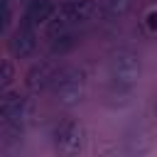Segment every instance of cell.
<instances>
[{"instance_id": "cell-10", "label": "cell", "mask_w": 157, "mask_h": 157, "mask_svg": "<svg viewBox=\"0 0 157 157\" xmlns=\"http://www.w3.org/2000/svg\"><path fill=\"white\" fill-rule=\"evenodd\" d=\"M49 39H52L49 42L52 56H64L81 44V32L78 29H64V32H56L54 37H49Z\"/></svg>"}, {"instance_id": "cell-13", "label": "cell", "mask_w": 157, "mask_h": 157, "mask_svg": "<svg viewBox=\"0 0 157 157\" xmlns=\"http://www.w3.org/2000/svg\"><path fill=\"white\" fill-rule=\"evenodd\" d=\"M10 25H12V7L7 0H0V37L10 29Z\"/></svg>"}, {"instance_id": "cell-14", "label": "cell", "mask_w": 157, "mask_h": 157, "mask_svg": "<svg viewBox=\"0 0 157 157\" xmlns=\"http://www.w3.org/2000/svg\"><path fill=\"white\" fill-rule=\"evenodd\" d=\"M142 27H145L152 37L157 34V7H152V10L145 12V17H142Z\"/></svg>"}, {"instance_id": "cell-1", "label": "cell", "mask_w": 157, "mask_h": 157, "mask_svg": "<svg viewBox=\"0 0 157 157\" xmlns=\"http://www.w3.org/2000/svg\"><path fill=\"white\" fill-rule=\"evenodd\" d=\"M142 76V59L132 47H118L108 56V105H128L132 101V91Z\"/></svg>"}, {"instance_id": "cell-16", "label": "cell", "mask_w": 157, "mask_h": 157, "mask_svg": "<svg viewBox=\"0 0 157 157\" xmlns=\"http://www.w3.org/2000/svg\"><path fill=\"white\" fill-rule=\"evenodd\" d=\"M25 2H32V0H25Z\"/></svg>"}, {"instance_id": "cell-12", "label": "cell", "mask_w": 157, "mask_h": 157, "mask_svg": "<svg viewBox=\"0 0 157 157\" xmlns=\"http://www.w3.org/2000/svg\"><path fill=\"white\" fill-rule=\"evenodd\" d=\"M17 78V71H15V64L7 61V59H0V93L7 91Z\"/></svg>"}, {"instance_id": "cell-9", "label": "cell", "mask_w": 157, "mask_h": 157, "mask_svg": "<svg viewBox=\"0 0 157 157\" xmlns=\"http://www.w3.org/2000/svg\"><path fill=\"white\" fill-rule=\"evenodd\" d=\"M130 10H132V0H98L96 2V17L105 22L123 20Z\"/></svg>"}, {"instance_id": "cell-8", "label": "cell", "mask_w": 157, "mask_h": 157, "mask_svg": "<svg viewBox=\"0 0 157 157\" xmlns=\"http://www.w3.org/2000/svg\"><path fill=\"white\" fill-rule=\"evenodd\" d=\"M25 110H27V101L20 91H2L0 93V123H7V120H17V118H25Z\"/></svg>"}, {"instance_id": "cell-3", "label": "cell", "mask_w": 157, "mask_h": 157, "mask_svg": "<svg viewBox=\"0 0 157 157\" xmlns=\"http://www.w3.org/2000/svg\"><path fill=\"white\" fill-rule=\"evenodd\" d=\"M96 17V2L93 0H66L54 7L52 20L47 22V34L54 37L56 32L64 29H78L88 25Z\"/></svg>"}, {"instance_id": "cell-2", "label": "cell", "mask_w": 157, "mask_h": 157, "mask_svg": "<svg viewBox=\"0 0 157 157\" xmlns=\"http://www.w3.org/2000/svg\"><path fill=\"white\" fill-rule=\"evenodd\" d=\"M54 101L64 108H74L86 98L88 91V74L81 66H64L56 69V76L49 86Z\"/></svg>"}, {"instance_id": "cell-11", "label": "cell", "mask_w": 157, "mask_h": 157, "mask_svg": "<svg viewBox=\"0 0 157 157\" xmlns=\"http://www.w3.org/2000/svg\"><path fill=\"white\" fill-rule=\"evenodd\" d=\"M22 135H25V118L0 123V142L17 145V142H22Z\"/></svg>"}, {"instance_id": "cell-7", "label": "cell", "mask_w": 157, "mask_h": 157, "mask_svg": "<svg viewBox=\"0 0 157 157\" xmlns=\"http://www.w3.org/2000/svg\"><path fill=\"white\" fill-rule=\"evenodd\" d=\"M54 7L56 5L52 0H32V2H27L25 12H22V25H27L32 29H39L42 25H47L52 20Z\"/></svg>"}, {"instance_id": "cell-5", "label": "cell", "mask_w": 157, "mask_h": 157, "mask_svg": "<svg viewBox=\"0 0 157 157\" xmlns=\"http://www.w3.org/2000/svg\"><path fill=\"white\" fill-rule=\"evenodd\" d=\"M37 52V29L20 22V27L10 37V54L15 59H29Z\"/></svg>"}, {"instance_id": "cell-15", "label": "cell", "mask_w": 157, "mask_h": 157, "mask_svg": "<svg viewBox=\"0 0 157 157\" xmlns=\"http://www.w3.org/2000/svg\"><path fill=\"white\" fill-rule=\"evenodd\" d=\"M155 118H157V98H155Z\"/></svg>"}, {"instance_id": "cell-4", "label": "cell", "mask_w": 157, "mask_h": 157, "mask_svg": "<svg viewBox=\"0 0 157 157\" xmlns=\"http://www.w3.org/2000/svg\"><path fill=\"white\" fill-rule=\"evenodd\" d=\"M52 145L64 157H74V155L83 152V145H86L83 125L76 118H64V120L54 123V128H52Z\"/></svg>"}, {"instance_id": "cell-6", "label": "cell", "mask_w": 157, "mask_h": 157, "mask_svg": "<svg viewBox=\"0 0 157 157\" xmlns=\"http://www.w3.org/2000/svg\"><path fill=\"white\" fill-rule=\"evenodd\" d=\"M56 76V66L52 61H37L29 66V71L25 74V86L32 91V93H39V91H47L52 86Z\"/></svg>"}, {"instance_id": "cell-17", "label": "cell", "mask_w": 157, "mask_h": 157, "mask_svg": "<svg viewBox=\"0 0 157 157\" xmlns=\"http://www.w3.org/2000/svg\"><path fill=\"white\" fill-rule=\"evenodd\" d=\"M7 2H12V0H7Z\"/></svg>"}]
</instances>
